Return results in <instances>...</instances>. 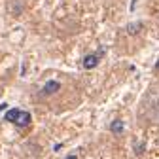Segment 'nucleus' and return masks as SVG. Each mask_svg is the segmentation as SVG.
<instances>
[{"mask_svg": "<svg viewBox=\"0 0 159 159\" xmlns=\"http://www.w3.org/2000/svg\"><path fill=\"white\" fill-rule=\"evenodd\" d=\"M59 89H61V84H59L57 80H49V82H46V84L42 85L40 95H42V97H51V95H55Z\"/></svg>", "mask_w": 159, "mask_h": 159, "instance_id": "nucleus-2", "label": "nucleus"}, {"mask_svg": "<svg viewBox=\"0 0 159 159\" xmlns=\"http://www.w3.org/2000/svg\"><path fill=\"white\" fill-rule=\"evenodd\" d=\"M4 119H6V121H10V123H13V125H17V127H29L30 121H32L30 114L25 112V110H19V108L8 110L6 116H4Z\"/></svg>", "mask_w": 159, "mask_h": 159, "instance_id": "nucleus-1", "label": "nucleus"}, {"mask_svg": "<svg viewBox=\"0 0 159 159\" xmlns=\"http://www.w3.org/2000/svg\"><path fill=\"white\" fill-rule=\"evenodd\" d=\"M98 63H101V53H89V55H85L84 57V68L85 70H93V68H97L98 66Z\"/></svg>", "mask_w": 159, "mask_h": 159, "instance_id": "nucleus-3", "label": "nucleus"}, {"mask_svg": "<svg viewBox=\"0 0 159 159\" xmlns=\"http://www.w3.org/2000/svg\"><path fill=\"white\" fill-rule=\"evenodd\" d=\"M140 30H142V23H140V21H134V23H129V25H127V32H129L131 36L138 34Z\"/></svg>", "mask_w": 159, "mask_h": 159, "instance_id": "nucleus-5", "label": "nucleus"}, {"mask_svg": "<svg viewBox=\"0 0 159 159\" xmlns=\"http://www.w3.org/2000/svg\"><path fill=\"white\" fill-rule=\"evenodd\" d=\"M144 152H146V142H144V140L134 142V153H136V155H142Z\"/></svg>", "mask_w": 159, "mask_h": 159, "instance_id": "nucleus-6", "label": "nucleus"}, {"mask_svg": "<svg viewBox=\"0 0 159 159\" xmlns=\"http://www.w3.org/2000/svg\"><path fill=\"white\" fill-rule=\"evenodd\" d=\"M110 131H112L114 134H121V133L125 131V123H123V119H119V117L112 119V121H110Z\"/></svg>", "mask_w": 159, "mask_h": 159, "instance_id": "nucleus-4", "label": "nucleus"}, {"mask_svg": "<svg viewBox=\"0 0 159 159\" xmlns=\"http://www.w3.org/2000/svg\"><path fill=\"white\" fill-rule=\"evenodd\" d=\"M65 159H78V155H74V153H72V155H66Z\"/></svg>", "mask_w": 159, "mask_h": 159, "instance_id": "nucleus-8", "label": "nucleus"}, {"mask_svg": "<svg viewBox=\"0 0 159 159\" xmlns=\"http://www.w3.org/2000/svg\"><path fill=\"white\" fill-rule=\"evenodd\" d=\"M153 70H155V72H159V59L155 61V66H153Z\"/></svg>", "mask_w": 159, "mask_h": 159, "instance_id": "nucleus-7", "label": "nucleus"}]
</instances>
